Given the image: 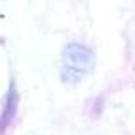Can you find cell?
Returning a JSON list of instances; mask_svg holds the SVG:
<instances>
[{
    "mask_svg": "<svg viewBox=\"0 0 135 135\" xmlns=\"http://www.w3.org/2000/svg\"><path fill=\"white\" fill-rule=\"evenodd\" d=\"M95 52L84 44L69 42L62 49L61 79L64 83H78L95 68Z\"/></svg>",
    "mask_w": 135,
    "mask_h": 135,
    "instance_id": "cell-1",
    "label": "cell"
},
{
    "mask_svg": "<svg viewBox=\"0 0 135 135\" xmlns=\"http://www.w3.org/2000/svg\"><path fill=\"white\" fill-rule=\"evenodd\" d=\"M17 105H19V95H17V88L14 83H10L8 91L3 100V112H2V130L5 132L7 127L14 122L15 112H17Z\"/></svg>",
    "mask_w": 135,
    "mask_h": 135,
    "instance_id": "cell-2",
    "label": "cell"
}]
</instances>
